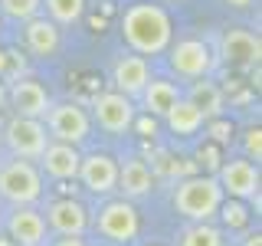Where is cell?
<instances>
[{
	"label": "cell",
	"instance_id": "cell-1",
	"mask_svg": "<svg viewBox=\"0 0 262 246\" xmlns=\"http://www.w3.org/2000/svg\"><path fill=\"white\" fill-rule=\"evenodd\" d=\"M121 33H125L128 46L141 59L144 56H158L170 46V16L158 4H135L125 10Z\"/></svg>",
	"mask_w": 262,
	"mask_h": 246
},
{
	"label": "cell",
	"instance_id": "cell-24",
	"mask_svg": "<svg viewBox=\"0 0 262 246\" xmlns=\"http://www.w3.org/2000/svg\"><path fill=\"white\" fill-rule=\"evenodd\" d=\"M43 0H0V10H4L10 20H36Z\"/></svg>",
	"mask_w": 262,
	"mask_h": 246
},
{
	"label": "cell",
	"instance_id": "cell-27",
	"mask_svg": "<svg viewBox=\"0 0 262 246\" xmlns=\"http://www.w3.org/2000/svg\"><path fill=\"white\" fill-rule=\"evenodd\" d=\"M210 131H213V138L223 145V141H229V131H233V125H226V121H213Z\"/></svg>",
	"mask_w": 262,
	"mask_h": 246
},
{
	"label": "cell",
	"instance_id": "cell-14",
	"mask_svg": "<svg viewBox=\"0 0 262 246\" xmlns=\"http://www.w3.org/2000/svg\"><path fill=\"white\" fill-rule=\"evenodd\" d=\"M112 82H115V92L118 95H141L144 86L151 82V69H147V59L141 56H121L112 69Z\"/></svg>",
	"mask_w": 262,
	"mask_h": 246
},
{
	"label": "cell",
	"instance_id": "cell-23",
	"mask_svg": "<svg viewBox=\"0 0 262 246\" xmlns=\"http://www.w3.org/2000/svg\"><path fill=\"white\" fill-rule=\"evenodd\" d=\"M180 246H223V240H220V233L210 223H193L184 230Z\"/></svg>",
	"mask_w": 262,
	"mask_h": 246
},
{
	"label": "cell",
	"instance_id": "cell-31",
	"mask_svg": "<svg viewBox=\"0 0 262 246\" xmlns=\"http://www.w3.org/2000/svg\"><path fill=\"white\" fill-rule=\"evenodd\" d=\"M226 4H229V7H249L252 0H226Z\"/></svg>",
	"mask_w": 262,
	"mask_h": 246
},
{
	"label": "cell",
	"instance_id": "cell-15",
	"mask_svg": "<svg viewBox=\"0 0 262 246\" xmlns=\"http://www.w3.org/2000/svg\"><path fill=\"white\" fill-rule=\"evenodd\" d=\"M7 233L16 246H43L46 240V220L33 207H16L7 220Z\"/></svg>",
	"mask_w": 262,
	"mask_h": 246
},
{
	"label": "cell",
	"instance_id": "cell-10",
	"mask_svg": "<svg viewBox=\"0 0 262 246\" xmlns=\"http://www.w3.org/2000/svg\"><path fill=\"white\" fill-rule=\"evenodd\" d=\"M92 109H95V121L108 131V135H121V131H128L135 125V105H131V98L118 95V92L95 95Z\"/></svg>",
	"mask_w": 262,
	"mask_h": 246
},
{
	"label": "cell",
	"instance_id": "cell-9",
	"mask_svg": "<svg viewBox=\"0 0 262 246\" xmlns=\"http://www.w3.org/2000/svg\"><path fill=\"white\" fill-rule=\"evenodd\" d=\"M7 105L16 112V118H46L49 112V95L36 79H16L7 89Z\"/></svg>",
	"mask_w": 262,
	"mask_h": 246
},
{
	"label": "cell",
	"instance_id": "cell-2",
	"mask_svg": "<svg viewBox=\"0 0 262 246\" xmlns=\"http://www.w3.org/2000/svg\"><path fill=\"white\" fill-rule=\"evenodd\" d=\"M220 203H223V191H220L213 174H196L184 177L174 187V207L193 223H207L210 217H216Z\"/></svg>",
	"mask_w": 262,
	"mask_h": 246
},
{
	"label": "cell",
	"instance_id": "cell-11",
	"mask_svg": "<svg viewBox=\"0 0 262 246\" xmlns=\"http://www.w3.org/2000/svg\"><path fill=\"white\" fill-rule=\"evenodd\" d=\"M79 180L89 187L92 194H108L115 191V184H118V161L112 158V154H89V158H82L79 164Z\"/></svg>",
	"mask_w": 262,
	"mask_h": 246
},
{
	"label": "cell",
	"instance_id": "cell-7",
	"mask_svg": "<svg viewBox=\"0 0 262 246\" xmlns=\"http://www.w3.org/2000/svg\"><path fill=\"white\" fill-rule=\"evenodd\" d=\"M98 233L112 243H131L138 236V210L131 207L128 200H112L98 210V220H95Z\"/></svg>",
	"mask_w": 262,
	"mask_h": 246
},
{
	"label": "cell",
	"instance_id": "cell-25",
	"mask_svg": "<svg viewBox=\"0 0 262 246\" xmlns=\"http://www.w3.org/2000/svg\"><path fill=\"white\" fill-rule=\"evenodd\" d=\"M216 213L223 217L226 227H246V223H249V213H246V207H243L239 200H223Z\"/></svg>",
	"mask_w": 262,
	"mask_h": 246
},
{
	"label": "cell",
	"instance_id": "cell-17",
	"mask_svg": "<svg viewBox=\"0 0 262 246\" xmlns=\"http://www.w3.org/2000/svg\"><path fill=\"white\" fill-rule=\"evenodd\" d=\"M151 184H154V174H151V168H147L144 161L128 158L118 168V184L115 187H121L125 197H144L147 191H151Z\"/></svg>",
	"mask_w": 262,
	"mask_h": 246
},
{
	"label": "cell",
	"instance_id": "cell-16",
	"mask_svg": "<svg viewBox=\"0 0 262 246\" xmlns=\"http://www.w3.org/2000/svg\"><path fill=\"white\" fill-rule=\"evenodd\" d=\"M39 161H43V168H46V174H49V177L69 180V177H79L82 154H79V148H72V145H59V141H53V145H46V151L39 154Z\"/></svg>",
	"mask_w": 262,
	"mask_h": 246
},
{
	"label": "cell",
	"instance_id": "cell-3",
	"mask_svg": "<svg viewBox=\"0 0 262 246\" xmlns=\"http://www.w3.org/2000/svg\"><path fill=\"white\" fill-rule=\"evenodd\" d=\"M43 194V177L30 161H10L0 168V197L16 203V207H30Z\"/></svg>",
	"mask_w": 262,
	"mask_h": 246
},
{
	"label": "cell",
	"instance_id": "cell-30",
	"mask_svg": "<svg viewBox=\"0 0 262 246\" xmlns=\"http://www.w3.org/2000/svg\"><path fill=\"white\" fill-rule=\"evenodd\" d=\"M7 109V89H4V82H0V112Z\"/></svg>",
	"mask_w": 262,
	"mask_h": 246
},
{
	"label": "cell",
	"instance_id": "cell-5",
	"mask_svg": "<svg viewBox=\"0 0 262 246\" xmlns=\"http://www.w3.org/2000/svg\"><path fill=\"white\" fill-rule=\"evenodd\" d=\"M46 128L49 135L59 145H82L89 138V115L79 109V105L66 102V105H49L46 112Z\"/></svg>",
	"mask_w": 262,
	"mask_h": 246
},
{
	"label": "cell",
	"instance_id": "cell-26",
	"mask_svg": "<svg viewBox=\"0 0 262 246\" xmlns=\"http://www.w3.org/2000/svg\"><path fill=\"white\" fill-rule=\"evenodd\" d=\"M243 145H246V161H259L262 158V131L259 128H249V131H246Z\"/></svg>",
	"mask_w": 262,
	"mask_h": 246
},
{
	"label": "cell",
	"instance_id": "cell-6",
	"mask_svg": "<svg viewBox=\"0 0 262 246\" xmlns=\"http://www.w3.org/2000/svg\"><path fill=\"white\" fill-rule=\"evenodd\" d=\"M216 184H220V191L229 194L233 200H246V197H249V200L259 203V168L246 158L226 161L216 174Z\"/></svg>",
	"mask_w": 262,
	"mask_h": 246
},
{
	"label": "cell",
	"instance_id": "cell-12",
	"mask_svg": "<svg viewBox=\"0 0 262 246\" xmlns=\"http://www.w3.org/2000/svg\"><path fill=\"white\" fill-rule=\"evenodd\" d=\"M46 223L56 230L59 236H82L89 227V213L79 200L72 197H59L46 207Z\"/></svg>",
	"mask_w": 262,
	"mask_h": 246
},
{
	"label": "cell",
	"instance_id": "cell-32",
	"mask_svg": "<svg viewBox=\"0 0 262 246\" xmlns=\"http://www.w3.org/2000/svg\"><path fill=\"white\" fill-rule=\"evenodd\" d=\"M4 69H7V53L0 49V72H4Z\"/></svg>",
	"mask_w": 262,
	"mask_h": 246
},
{
	"label": "cell",
	"instance_id": "cell-33",
	"mask_svg": "<svg viewBox=\"0 0 262 246\" xmlns=\"http://www.w3.org/2000/svg\"><path fill=\"white\" fill-rule=\"evenodd\" d=\"M151 246H154V243H151Z\"/></svg>",
	"mask_w": 262,
	"mask_h": 246
},
{
	"label": "cell",
	"instance_id": "cell-19",
	"mask_svg": "<svg viewBox=\"0 0 262 246\" xmlns=\"http://www.w3.org/2000/svg\"><path fill=\"white\" fill-rule=\"evenodd\" d=\"M141 98H144V112H147V115H167V112L180 102V92H177L174 82L151 79V82L144 86Z\"/></svg>",
	"mask_w": 262,
	"mask_h": 246
},
{
	"label": "cell",
	"instance_id": "cell-22",
	"mask_svg": "<svg viewBox=\"0 0 262 246\" xmlns=\"http://www.w3.org/2000/svg\"><path fill=\"white\" fill-rule=\"evenodd\" d=\"M46 13L53 16V23H79L85 0H46Z\"/></svg>",
	"mask_w": 262,
	"mask_h": 246
},
{
	"label": "cell",
	"instance_id": "cell-28",
	"mask_svg": "<svg viewBox=\"0 0 262 246\" xmlns=\"http://www.w3.org/2000/svg\"><path fill=\"white\" fill-rule=\"evenodd\" d=\"M53 246H85V240H82V236H59Z\"/></svg>",
	"mask_w": 262,
	"mask_h": 246
},
{
	"label": "cell",
	"instance_id": "cell-13",
	"mask_svg": "<svg viewBox=\"0 0 262 246\" xmlns=\"http://www.w3.org/2000/svg\"><path fill=\"white\" fill-rule=\"evenodd\" d=\"M259 53H262V43L249 30H226L223 39H220V59L229 66H252L259 63Z\"/></svg>",
	"mask_w": 262,
	"mask_h": 246
},
{
	"label": "cell",
	"instance_id": "cell-21",
	"mask_svg": "<svg viewBox=\"0 0 262 246\" xmlns=\"http://www.w3.org/2000/svg\"><path fill=\"white\" fill-rule=\"evenodd\" d=\"M164 118H167V125H170V131H174V135H184V138H187V135H196V131L203 128V121H207L190 102H187V98H180V102H177L167 115H164Z\"/></svg>",
	"mask_w": 262,
	"mask_h": 246
},
{
	"label": "cell",
	"instance_id": "cell-8",
	"mask_svg": "<svg viewBox=\"0 0 262 246\" xmlns=\"http://www.w3.org/2000/svg\"><path fill=\"white\" fill-rule=\"evenodd\" d=\"M4 135H7V145H10V151L16 158H39L49 145L46 125L36 121V118H16L13 115V118L7 121Z\"/></svg>",
	"mask_w": 262,
	"mask_h": 246
},
{
	"label": "cell",
	"instance_id": "cell-18",
	"mask_svg": "<svg viewBox=\"0 0 262 246\" xmlns=\"http://www.w3.org/2000/svg\"><path fill=\"white\" fill-rule=\"evenodd\" d=\"M23 39H27L30 53H36V56H53L56 49H59V30H56L53 20H43V16H36V20L27 23Z\"/></svg>",
	"mask_w": 262,
	"mask_h": 246
},
{
	"label": "cell",
	"instance_id": "cell-29",
	"mask_svg": "<svg viewBox=\"0 0 262 246\" xmlns=\"http://www.w3.org/2000/svg\"><path fill=\"white\" fill-rule=\"evenodd\" d=\"M243 246H262V236H259V233H249V236L243 240Z\"/></svg>",
	"mask_w": 262,
	"mask_h": 246
},
{
	"label": "cell",
	"instance_id": "cell-4",
	"mask_svg": "<svg viewBox=\"0 0 262 246\" xmlns=\"http://www.w3.org/2000/svg\"><path fill=\"white\" fill-rule=\"evenodd\" d=\"M170 66H174L177 76L187 79H207L216 66V56L207 39H180V43L170 49Z\"/></svg>",
	"mask_w": 262,
	"mask_h": 246
},
{
	"label": "cell",
	"instance_id": "cell-20",
	"mask_svg": "<svg viewBox=\"0 0 262 246\" xmlns=\"http://www.w3.org/2000/svg\"><path fill=\"white\" fill-rule=\"evenodd\" d=\"M187 102L193 105L196 112L203 115V118H216L220 109H223V92H220V86H213V82H193L190 86V95H187Z\"/></svg>",
	"mask_w": 262,
	"mask_h": 246
}]
</instances>
